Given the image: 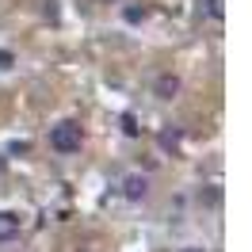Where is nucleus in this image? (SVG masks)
<instances>
[{
    "label": "nucleus",
    "mask_w": 252,
    "mask_h": 252,
    "mask_svg": "<svg viewBox=\"0 0 252 252\" xmlns=\"http://www.w3.org/2000/svg\"><path fill=\"white\" fill-rule=\"evenodd\" d=\"M123 195L130 199V203H142L145 195H149V176H142V172L123 176Z\"/></svg>",
    "instance_id": "f03ea898"
},
{
    "label": "nucleus",
    "mask_w": 252,
    "mask_h": 252,
    "mask_svg": "<svg viewBox=\"0 0 252 252\" xmlns=\"http://www.w3.org/2000/svg\"><path fill=\"white\" fill-rule=\"evenodd\" d=\"M180 252H206V249H199V245H188V249H180Z\"/></svg>",
    "instance_id": "0eeeda50"
},
{
    "label": "nucleus",
    "mask_w": 252,
    "mask_h": 252,
    "mask_svg": "<svg viewBox=\"0 0 252 252\" xmlns=\"http://www.w3.org/2000/svg\"><path fill=\"white\" fill-rule=\"evenodd\" d=\"M80 145H84V134H80L77 123H58L50 126V149L54 153H62V157H73V153H80Z\"/></svg>",
    "instance_id": "f257e3e1"
},
{
    "label": "nucleus",
    "mask_w": 252,
    "mask_h": 252,
    "mask_svg": "<svg viewBox=\"0 0 252 252\" xmlns=\"http://www.w3.org/2000/svg\"><path fill=\"white\" fill-rule=\"evenodd\" d=\"M19 229H23V218H19L16 210H0V245H8V241H16Z\"/></svg>",
    "instance_id": "7ed1b4c3"
},
{
    "label": "nucleus",
    "mask_w": 252,
    "mask_h": 252,
    "mask_svg": "<svg viewBox=\"0 0 252 252\" xmlns=\"http://www.w3.org/2000/svg\"><path fill=\"white\" fill-rule=\"evenodd\" d=\"M0 69H12V54H0Z\"/></svg>",
    "instance_id": "423d86ee"
},
{
    "label": "nucleus",
    "mask_w": 252,
    "mask_h": 252,
    "mask_svg": "<svg viewBox=\"0 0 252 252\" xmlns=\"http://www.w3.org/2000/svg\"><path fill=\"white\" fill-rule=\"evenodd\" d=\"M203 12H206V19L221 23L225 19V0H203Z\"/></svg>",
    "instance_id": "39448f33"
},
{
    "label": "nucleus",
    "mask_w": 252,
    "mask_h": 252,
    "mask_svg": "<svg viewBox=\"0 0 252 252\" xmlns=\"http://www.w3.org/2000/svg\"><path fill=\"white\" fill-rule=\"evenodd\" d=\"M176 92H180V77H172V73L157 77V95L160 99H176Z\"/></svg>",
    "instance_id": "20e7f679"
}]
</instances>
